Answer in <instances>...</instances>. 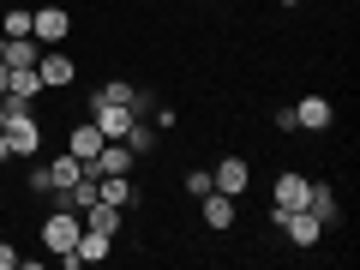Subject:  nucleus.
I'll return each instance as SVG.
<instances>
[{
	"label": "nucleus",
	"instance_id": "obj_15",
	"mask_svg": "<svg viewBox=\"0 0 360 270\" xmlns=\"http://www.w3.org/2000/svg\"><path fill=\"white\" fill-rule=\"evenodd\" d=\"M6 96L37 108V96H42V72H37V66H13V84H6Z\"/></svg>",
	"mask_w": 360,
	"mask_h": 270
},
{
	"label": "nucleus",
	"instance_id": "obj_19",
	"mask_svg": "<svg viewBox=\"0 0 360 270\" xmlns=\"http://www.w3.org/2000/svg\"><path fill=\"white\" fill-rule=\"evenodd\" d=\"M127 144H132V156H150V150H156V120H132Z\"/></svg>",
	"mask_w": 360,
	"mask_h": 270
},
{
	"label": "nucleus",
	"instance_id": "obj_3",
	"mask_svg": "<svg viewBox=\"0 0 360 270\" xmlns=\"http://www.w3.org/2000/svg\"><path fill=\"white\" fill-rule=\"evenodd\" d=\"M6 144H13V162L42 150V120H37V108H13V115H6Z\"/></svg>",
	"mask_w": 360,
	"mask_h": 270
},
{
	"label": "nucleus",
	"instance_id": "obj_18",
	"mask_svg": "<svg viewBox=\"0 0 360 270\" xmlns=\"http://www.w3.org/2000/svg\"><path fill=\"white\" fill-rule=\"evenodd\" d=\"M49 174H54V193H60V186H72V180L84 174V162H78L72 150H60V156H49Z\"/></svg>",
	"mask_w": 360,
	"mask_h": 270
},
{
	"label": "nucleus",
	"instance_id": "obj_21",
	"mask_svg": "<svg viewBox=\"0 0 360 270\" xmlns=\"http://www.w3.org/2000/svg\"><path fill=\"white\" fill-rule=\"evenodd\" d=\"M127 108H132V120H150V115H156V96L132 84V103H127Z\"/></svg>",
	"mask_w": 360,
	"mask_h": 270
},
{
	"label": "nucleus",
	"instance_id": "obj_13",
	"mask_svg": "<svg viewBox=\"0 0 360 270\" xmlns=\"http://www.w3.org/2000/svg\"><path fill=\"white\" fill-rule=\"evenodd\" d=\"M103 144H108V139H103V127H96V120H78V127H66V150H72L78 162H90Z\"/></svg>",
	"mask_w": 360,
	"mask_h": 270
},
{
	"label": "nucleus",
	"instance_id": "obj_14",
	"mask_svg": "<svg viewBox=\"0 0 360 270\" xmlns=\"http://www.w3.org/2000/svg\"><path fill=\"white\" fill-rule=\"evenodd\" d=\"M120 222H127V210H120V205H108V198H96V205L84 210V229L108 234V240H115V234H120Z\"/></svg>",
	"mask_w": 360,
	"mask_h": 270
},
{
	"label": "nucleus",
	"instance_id": "obj_25",
	"mask_svg": "<svg viewBox=\"0 0 360 270\" xmlns=\"http://www.w3.org/2000/svg\"><path fill=\"white\" fill-rule=\"evenodd\" d=\"M0 270H18V246L13 240H0Z\"/></svg>",
	"mask_w": 360,
	"mask_h": 270
},
{
	"label": "nucleus",
	"instance_id": "obj_10",
	"mask_svg": "<svg viewBox=\"0 0 360 270\" xmlns=\"http://www.w3.org/2000/svg\"><path fill=\"white\" fill-rule=\"evenodd\" d=\"M330 120H336L330 96H300V103H295V127L300 132H330Z\"/></svg>",
	"mask_w": 360,
	"mask_h": 270
},
{
	"label": "nucleus",
	"instance_id": "obj_8",
	"mask_svg": "<svg viewBox=\"0 0 360 270\" xmlns=\"http://www.w3.org/2000/svg\"><path fill=\"white\" fill-rule=\"evenodd\" d=\"M37 72H42V90H66L78 78V60L66 49H42V60H37Z\"/></svg>",
	"mask_w": 360,
	"mask_h": 270
},
{
	"label": "nucleus",
	"instance_id": "obj_7",
	"mask_svg": "<svg viewBox=\"0 0 360 270\" xmlns=\"http://www.w3.org/2000/svg\"><path fill=\"white\" fill-rule=\"evenodd\" d=\"M90 120L103 127V139H127V132H132V108L127 103H108V96H96V90H90Z\"/></svg>",
	"mask_w": 360,
	"mask_h": 270
},
{
	"label": "nucleus",
	"instance_id": "obj_6",
	"mask_svg": "<svg viewBox=\"0 0 360 270\" xmlns=\"http://www.w3.org/2000/svg\"><path fill=\"white\" fill-rule=\"evenodd\" d=\"M210 186H217V193H229V198H240L246 186H252V162H246V156H217Z\"/></svg>",
	"mask_w": 360,
	"mask_h": 270
},
{
	"label": "nucleus",
	"instance_id": "obj_2",
	"mask_svg": "<svg viewBox=\"0 0 360 270\" xmlns=\"http://www.w3.org/2000/svg\"><path fill=\"white\" fill-rule=\"evenodd\" d=\"M78 234H84V217H78V210H49V217H42V246H49V252H72L78 246Z\"/></svg>",
	"mask_w": 360,
	"mask_h": 270
},
{
	"label": "nucleus",
	"instance_id": "obj_11",
	"mask_svg": "<svg viewBox=\"0 0 360 270\" xmlns=\"http://www.w3.org/2000/svg\"><path fill=\"white\" fill-rule=\"evenodd\" d=\"M234 205H240V198H229V193H217V186H210L205 205H198V210H205V229H210V234H229V229H234V217H240Z\"/></svg>",
	"mask_w": 360,
	"mask_h": 270
},
{
	"label": "nucleus",
	"instance_id": "obj_28",
	"mask_svg": "<svg viewBox=\"0 0 360 270\" xmlns=\"http://www.w3.org/2000/svg\"><path fill=\"white\" fill-rule=\"evenodd\" d=\"M276 6H283V13H295V6H300V0H276Z\"/></svg>",
	"mask_w": 360,
	"mask_h": 270
},
{
	"label": "nucleus",
	"instance_id": "obj_24",
	"mask_svg": "<svg viewBox=\"0 0 360 270\" xmlns=\"http://www.w3.org/2000/svg\"><path fill=\"white\" fill-rule=\"evenodd\" d=\"M186 193H193V198L210 193V168H193V174H186Z\"/></svg>",
	"mask_w": 360,
	"mask_h": 270
},
{
	"label": "nucleus",
	"instance_id": "obj_5",
	"mask_svg": "<svg viewBox=\"0 0 360 270\" xmlns=\"http://www.w3.org/2000/svg\"><path fill=\"white\" fill-rule=\"evenodd\" d=\"M132 168H139L132 144H127V139H108L103 150H96V156L84 162V174H96V180H103V174H132Z\"/></svg>",
	"mask_w": 360,
	"mask_h": 270
},
{
	"label": "nucleus",
	"instance_id": "obj_4",
	"mask_svg": "<svg viewBox=\"0 0 360 270\" xmlns=\"http://www.w3.org/2000/svg\"><path fill=\"white\" fill-rule=\"evenodd\" d=\"M66 30H72V13H66V6H30V37H37L42 49H60Z\"/></svg>",
	"mask_w": 360,
	"mask_h": 270
},
{
	"label": "nucleus",
	"instance_id": "obj_9",
	"mask_svg": "<svg viewBox=\"0 0 360 270\" xmlns=\"http://www.w3.org/2000/svg\"><path fill=\"white\" fill-rule=\"evenodd\" d=\"M307 186H312V180L300 174V168H283V174L270 180V205H283V210H300V205H307Z\"/></svg>",
	"mask_w": 360,
	"mask_h": 270
},
{
	"label": "nucleus",
	"instance_id": "obj_27",
	"mask_svg": "<svg viewBox=\"0 0 360 270\" xmlns=\"http://www.w3.org/2000/svg\"><path fill=\"white\" fill-rule=\"evenodd\" d=\"M0 162H13V144H6V132H0Z\"/></svg>",
	"mask_w": 360,
	"mask_h": 270
},
{
	"label": "nucleus",
	"instance_id": "obj_16",
	"mask_svg": "<svg viewBox=\"0 0 360 270\" xmlns=\"http://www.w3.org/2000/svg\"><path fill=\"white\" fill-rule=\"evenodd\" d=\"M96 186H103V198H108V205H120V210L139 205V186H132V174H103Z\"/></svg>",
	"mask_w": 360,
	"mask_h": 270
},
{
	"label": "nucleus",
	"instance_id": "obj_26",
	"mask_svg": "<svg viewBox=\"0 0 360 270\" xmlns=\"http://www.w3.org/2000/svg\"><path fill=\"white\" fill-rule=\"evenodd\" d=\"M6 84H13V66H6V60H0V96H6Z\"/></svg>",
	"mask_w": 360,
	"mask_h": 270
},
{
	"label": "nucleus",
	"instance_id": "obj_29",
	"mask_svg": "<svg viewBox=\"0 0 360 270\" xmlns=\"http://www.w3.org/2000/svg\"><path fill=\"white\" fill-rule=\"evenodd\" d=\"M0 49H6V37H0Z\"/></svg>",
	"mask_w": 360,
	"mask_h": 270
},
{
	"label": "nucleus",
	"instance_id": "obj_1",
	"mask_svg": "<svg viewBox=\"0 0 360 270\" xmlns=\"http://www.w3.org/2000/svg\"><path fill=\"white\" fill-rule=\"evenodd\" d=\"M270 229H283L295 252H307V246H319V240H324V222L312 217L307 205H300V210H283V205H270Z\"/></svg>",
	"mask_w": 360,
	"mask_h": 270
},
{
	"label": "nucleus",
	"instance_id": "obj_20",
	"mask_svg": "<svg viewBox=\"0 0 360 270\" xmlns=\"http://www.w3.org/2000/svg\"><path fill=\"white\" fill-rule=\"evenodd\" d=\"M0 37H30V6H13L0 18Z\"/></svg>",
	"mask_w": 360,
	"mask_h": 270
},
{
	"label": "nucleus",
	"instance_id": "obj_23",
	"mask_svg": "<svg viewBox=\"0 0 360 270\" xmlns=\"http://www.w3.org/2000/svg\"><path fill=\"white\" fill-rule=\"evenodd\" d=\"M96 96H108V103H132V84H127V78H108V84H96Z\"/></svg>",
	"mask_w": 360,
	"mask_h": 270
},
{
	"label": "nucleus",
	"instance_id": "obj_22",
	"mask_svg": "<svg viewBox=\"0 0 360 270\" xmlns=\"http://www.w3.org/2000/svg\"><path fill=\"white\" fill-rule=\"evenodd\" d=\"M25 186H30V193H54V174H49V162H37V168H30V174H25Z\"/></svg>",
	"mask_w": 360,
	"mask_h": 270
},
{
	"label": "nucleus",
	"instance_id": "obj_17",
	"mask_svg": "<svg viewBox=\"0 0 360 270\" xmlns=\"http://www.w3.org/2000/svg\"><path fill=\"white\" fill-rule=\"evenodd\" d=\"M72 252H78V264H108V234L84 229V234H78V246H72Z\"/></svg>",
	"mask_w": 360,
	"mask_h": 270
},
{
	"label": "nucleus",
	"instance_id": "obj_12",
	"mask_svg": "<svg viewBox=\"0 0 360 270\" xmlns=\"http://www.w3.org/2000/svg\"><path fill=\"white\" fill-rule=\"evenodd\" d=\"M307 210L324 222V229L342 222V205H336V186H330V180H312V186H307Z\"/></svg>",
	"mask_w": 360,
	"mask_h": 270
}]
</instances>
